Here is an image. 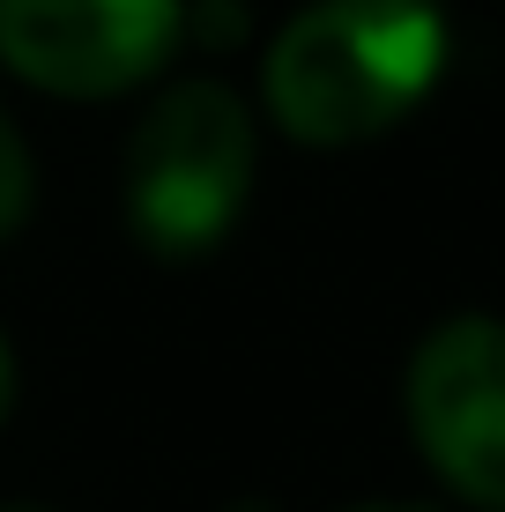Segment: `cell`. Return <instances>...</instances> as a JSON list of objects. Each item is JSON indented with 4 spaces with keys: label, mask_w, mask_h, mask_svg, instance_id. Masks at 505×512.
<instances>
[{
    "label": "cell",
    "mask_w": 505,
    "mask_h": 512,
    "mask_svg": "<svg viewBox=\"0 0 505 512\" xmlns=\"http://www.w3.org/2000/svg\"><path fill=\"white\" fill-rule=\"evenodd\" d=\"M446 23L431 0H320L268 52V112L312 149L387 134L439 82Z\"/></svg>",
    "instance_id": "6da1fadb"
},
{
    "label": "cell",
    "mask_w": 505,
    "mask_h": 512,
    "mask_svg": "<svg viewBox=\"0 0 505 512\" xmlns=\"http://www.w3.org/2000/svg\"><path fill=\"white\" fill-rule=\"evenodd\" d=\"M253 186V127L223 82H179L127 141V216L149 253L194 260L238 223Z\"/></svg>",
    "instance_id": "7a4b0ae2"
},
{
    "label": "cell",
    "mask_w": 505,
    "mask_h": 512,
    "mask_svg": "<svg viewBox=\"0 0 505 512\" xmlns=\"http://www.w3.org/2000/svg\"><path fill=\"white\" fill-rule=\"evenodd\" d=\"M179 0H0V60L52 97H119L171 60Z\"/></svg>",
    "instance_id": "3957f363"
},
{
    "label": "cell",
    "mask_w": 505,
    "mask_h": 512,
    "mask_svg": "<svg viewBox=\"0 0 505 512\" xmlns=\"http://www.w3.org/2000/svg\"><path fill=\"white\" fill-rule=\"evenodd\" d=\"M409 431L468 505L505 512V320H446L416 349Z\"/></svg>",
    "instance_id": "277c9868"
},
{
    "label": "cell",
    "mask_w": 505,
    "mask_h": 512,
    "mask_svg": "<svg viewBox=\"0 0 505 512\" xmlns=\"http://www.w3.org/2000/svg\"><path fill=\"white\" fill-rule=\"evenodd\" d=\"M23 216H30V149H23V134L0 119V238Z\"/></svg>",
    "instance_id": "5b68a950"
},
{
    "label": "cell",
    "mask_w": 505,
    "mask_h": 512,
    "mask_svg": "<svg viewBox=\"0 0 505 512\" xmlns=\"http://www.w3.org/2000/svg\"><path fill=\"white\" fill-rule=\"evenodd\" d=\"M15 409V357H8V342H0V416Z\"/></svg>",
    "instance_id": "8992f818"
},
{
    "label": "cell",
    "mask_w": 505,
    "mask_h": 512,
    "mask_svg": "<svg viewBox=\"0 0 505 512\" xmlns=\"http://www.w3.org/2000/svg\"><path fill=\"white\" fill-rule=\"evenodd\" d=\"M350 512H431V505H350Z\"/></svg>",
    "instance_id": "52a82bcc"
}]
</instances>
